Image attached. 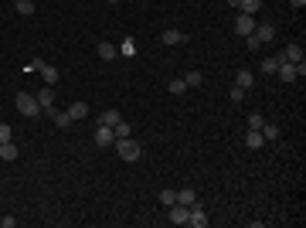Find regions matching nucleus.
I'll list each match as a JSON object with an SVG mask.
<instances>
[{"label": "nucleus", "mask_w": 306, "mask_h": 228, "mask_svg": "<svg viewBox=\"0 0 306 228\" xmlns=\"http://www.w3.org/2000/svg\"><path fill=\"white\" fill-rule=\"evenodd\" d=\"M116 153H119V160L136 164V160L143 157V147H140V140H133V136H119V140H116Z\"/></svg>", "instance_id": "1"}, {"label": "nucleus", "mask_w": 306, "mask_h": 228, "mask_svg": "<svg viewBox=\"0 0 306 228\" xmlns=\"http://www.w3.org/2000/svg\"><path fill=\"white\" fill-rule=\"evenodd\" d=\"M14 106H17V113L20 116H38L41 113V106H38V95H31V92H17V99H14Z\"/></svg>", "instance_id": "2"}, {"label": "nucleus", "mask_w": 306, "mask_h": 228, "mask_svg": "<svg viewBox=\"0 0 306 228\" xmlns=\"http://www.w3.org/2000/svg\"><path fill=\"white\" fill-rule=\"evenodd\" d=\"M160 41H163L167 48H180V44H187V34L177 31V27H163V31H160Z\"/></svg>", "instance_id": "3"}, {"label": "nucleus", "mask_w": 306, "mask_h": 228, "mask_svg": "<svg viewBox=\"0 0 306 228\" xmlns=\"http://www.w3.org/2000/svg\"><path fill=\"white\" fill-rule=\"evenodd\" d=\"M41 113H48V116H51V123H55L58 130H68V126L75 123V119L65 113V109H55V106H48V109H41Z\"/></svg>", "instance_id": "4"}, {"label": "nucleus", "mask_w": 306, "mask_h": 228, "mask_svg": "<svg viewBox=\"0 0 306 228\" xmlns=\"http://www.w3.org/2000/svg\"><path fill=\"white\" fill-rule=\"evenodd\" d=\"M252 31H255V17H252V14H238V20H235V34H238V38H249Z\"/></svg>", "instance_id": "5"}, {"label": "nucleus", "mask_w": 306, "mask_h": 228, "mask_svg": "<svg viewBox=\"0 0 306 228\" xmlns=\"http://www.w3.org/2000/svg\"><path fill=\"white\" fill-rule=\"evenodd\" d=\"M92 143H96L99 150H106L109 143H116V133H113V126H99L96 136H92Z\"/></svg>", "instance_id": "6"}, {"label": "nucleus", "mask_w": 306, "mask_h": 228, "mask_svg": "<svg viewBox=\"0 0 306 228\" xmlns=\"http://www.w3.org/2000/svg\"><path fill=\"white\" fill-rule=\"evenodd\" d=\"M208 211L201 208V205H191V215H187V225H194V228H208Z\"/></svg>", "instance_id": "7"}, {"label": "nucleus", "mask_w": 306, "mask_h": 228, "mask_svg": "<svg viewBox=\"0 0 306 228\" xmlns=\"http://www.w3.org/2000/svg\"><path fill=\"white\" fill-rule=\"evenodd\" d=\"M300 65H303V61H300ZM300 65H289V61H279L276 75L283 78V82H296V78H300Z\"/></svg>", "instance_id": "8"}, {"label": "nucleus", "mask_w": 306, "mask_h": 228, "mask_svg": "<svg viewBox=\"0 0 306 228\" xmlns=\"http://www.w3.org/2000/svg\"><path fill=\"white\" fill-rule=\"evenodd\" d=\"M96 55L102 58V61H113V58H119V44H113V41H99Z\"/></svg>", "instance_id": "9"}, {"label": "nucleus", "mask_w": 306, "mask_h": 228, "mask_svg": "<svg viewBox=\"0 0 306 228\" xmlns=\"http://www.w3.org/2000/svg\"><path fill=\"white\" fill-rule=\"evenodd\" d=\"M187 215H191V208H184V205H170L167 208V218L173 225H187Z\"/></svg>", "instance_id": "10"}, {"label": "nucleus", "mask_w": 306, "mask_h": 228, "mask_svg": "<svg viewBox=\"0 0 306 228\" xmlns=\"http://www.w3.org/2000/svg\"><path fill=\"white\" fill-rule=\"evenodd\" d=\"M279 61H289V65H300V61H303V48H300V44H289L286 51L279 55Z\"/></svg>", "instance_id": "11"}, {"label": "nucleus", "mask_w": 306, "mask_h": 228, "mask_svg": "<svg viewBox=\"0 0 306 228\" xmlns=\"http://www.w3.org/2000/svg\"><path fill=\"white\" fill-rule=\"evenodd\" d=\"M252 34L262 41V44H269V41L276 38V27H272V24H255V31H252Z\"/></svg>", "instance_id": "12"}, {"label": "nucleus", "mask_w": 306, "mask_h": 228, "mask_svg": "<svg viewBox=\"0 0 306 228\" xmlns=\"http://www.w3.org/2000/svg\"><path fill=\"white\" fill-rule=\"evenodd\" d=\"M38 106H41V109L55 106V85H44V89L38 92Z\"/></svg>", "instance_id": "13"}, {"label": "nucleus", "mask_w": 306, "mask_h": 228, "mask_svg": "<svg viewBox=\"0 0 306 228\" xmlns=\"http://www.w3.org/2000/svg\"><path fill=\"white\" fill-rule=\"evenodd\" d=\"M235 85H242V89L249 92L252 85H255V75H252L249 68H238V75H235Z\"/></svg>", "instance_id": "14"}, {"label": "nucleus", "mask_w": 306, "mask_h": 228, "mask_svg": "<svg viewBox=\"0 0 306 228\" xmlns=\"http://www.w3.org/2000/svg\"><path fill=\"white\" fill-rule=\"evenodd\" d=\"M259 10H262V0H238V14H252L255 17Z\"/></svg>", "instance_id": "15"}, {"label": "nucleus", "mask_w": 306, "mask_h": 228, "mask_svg": "<svg viewBox=\"0 0 306 228\" xmlns=\"http://www.w3.org/2000/svg\"><path fill=\"white\" fill-rule=\"evenodd\" d=\"M65 113H68V116H72V119L78 123V119H85V116H89V106H85V102H72Z\"/></svg>", "instance_id": "16"}, {"label": "nucleus", "mask_w": 306, "mask_h": 228, "mask_svg": "<svg viewBox=\"0 0 306 228\" xmlns=\"http://www.w3.org/2000/svg\"><path fill=\"white\" fill-rule=\"evenodd\" d=\"M177 205H184V208H191V205H197V194H194L191 188L177 191Z\"/></svg>", "instance_id": "17"}, {"label": "nucleus", "mask_w": 306, "mask_h": 228, "mask_svg": "<svg viewBox=\"0 0 306 228\" xmlns=\"http://www.w3.org/2000/svg\"><path fill=\"white\" fill-rule=\"evenodd\" d=\"M123 116H119V109H106V113L99 116V126H116Z\"/></svg>", "instance_id": "18"}, {"label": "nucleus", "mask_w": 306, "mask_h": 228, "mask_svg": "<svg viewBox=\"0 0 306 228\" xmlns=\"http://www.w3.org/2000/svg\"><path fill=\"white\" fill-rule=\"evenodd\" d=\"M262 143H266V140H262L259 130H249V133H245V147H249V150H259Z\"/></svg>", "instance_id": "19"}, {"label": "nucleus", "mask_w": 306, "mask_h": 228, "mask_svg": "<svg viewBox=\"0 0 306 228\" xmlns=\"http://www.w3.org/2000/svg\"><path fill=\"white\" fill-rule=\"evenodd\" d=\"M14 10L24 14V17H31L34 14V0H14Z\"/></svg>", "instance_id": "20"}, {"label": "nucleus", "mask_w": 306, "mask_h": 228, "mask_svg": "<svg viewBox=\"0 0 306 228\" xmlns=\"http://www.w3.org/2000/svg\"><path fill=\"white\" fill-rule=\"evenodd\" d=\"M0 160H17V147L7 140V143H0Z\"/></svg>", "instance_id": "21"}, {"label": "nucleus", "mask_w": 306, "mask_h": 228, "mask_svg": "<svg viewBox=\"0 0 306 228\" xmlns=\"http://www.w3.org/2000/svg\"><path fill=\"white\" fill-rule=\"evenodd\" d=\"M259 133H262V140H279V126H276V123H262Z\"/></svg>", "instance_id": "22"}, {"label": "nucleus", "mask_w": 306, "mask_h": 228, "mask_svg": "<svg viewBox=\"0 0 306 228\" xmlns=\"http://www.w3.org/2000/svg\"><path fill=\"white\" fill-rule=\"evenodd\" d=\"M41 78H44V85H55V82H58V68L44 65V68H41Z\"/></svg>", "instance_id": "23"}, {"label": "nucleus", "mask_w": 306, "mask_h": 228, "mask_svg": "<svg viewBox=\"0 0 306 228\" xmlns=\"http://www.w3.org/2000/svg\"><path fill=\"white\" fill-rule=\"evenodd\" d=\"M160 205H163V208L177 205V191H160Z\"/></svg>", "instance_id": "24"}, {"label": "nucleus", "mask_w": 306, "mask_h": 228, "mask_svg": "<svg viewBox=\"0 0 306 228\" xmlns=\"http://www.w3.org/2000/svg\"><path fill=\"white\" fill-rule=\"evenodd\" d=\"M276 68H279V58H262V72L266 75H276Z\"/></svg>", "instance_id": "25"}, {"label": "nucleus", "mask_w": 306, "mask_h": 228, "mask_svg": "<svg viewBox=\"0 0 306 228\" xmlns=\"http://www.w3.org/2000/svg\"><path fill=\"white\" fill-rule=\"evenodd\" d=\"M113 133H116V140H119V136H130L133 130H130V123H126V119H119V123L113 126Z\"/></svg>", "instance_id": "26"}, {"label": "nucleus", "mask_w": 306, "mask_h": 228, "mask_svg": "<svg viewBox=\"0 0 306 228\" xmlns=\"http://www.w3.org/2000/svg\"><path fill=\"white\" fill-rule=\"evenodd\" d=\"M133 51H136V41H133V38H126V41H123V44H119V55L133 58Z\"/></svg>", "instance_id": "27"}, {"label": "nucleus", "mask_w": 306, "mask_h": 228, "mask_svg": "<svg viewBox=\"0 0 306 228\" xmlns=\"http://www.w3.org/2000/svg\"><path fill=\"white\" fill-rule=\"evenodd\" d=\"M44 65H48V61H44V58H31V61H27V65H24V72H41V68H44Z\"/></svg>", "instance_id": "28"}, {"label": "nucleus", "mask_w": 306, "mask_h": 228, "mask_svg": "<svg viewBox=\"0 0 306 228\" xmlns=\"http://www.w3.org/2000/svg\"><path fill=\"white\" fill-rule=\"evenodd\" d=\"M170 92L173 95H184V92H187V82H184V78H173V82H170Z\"/></svg>", "instance_id": "29"}, {"label": "nucleus", "mask_w": 306, "mask_h": 228, "mask_svg": "<svg viewBox=\"0 0 306 228\" xmlns=\"http://www.w3.org/2000/svg\"><path fill=\"white\" fill-rule=\"evenodd\" d=\"M184 82H187V85H191V89H197V85H201V82H204V75H201V72H197V68H194L191 75L184 78Z\"/></svg>", "instance_id": "30"}, {"label": "nucleus", "mask_w": 306, "mask_h": 228, "mask_svg": "<svg viewBox=\"0 0 306 228\" xmlns=\"http://www.w3.org/2000/svg\"><path fill=\"white\" fill-rule=\"evenodd\" d=\"M14 136V130H10V123H0V143H7Z\"/></svg>", "instance_id": "31"}, {"label": "nucleus", "mask_w": 306, "mask_h": 228, "mask_svg": "<svg viewBox=\"0 0 306 228\" xmlns=\"http://www.w3.org/2000/svg\"><path fill=\"white\" fill-rule=\"evenodd\" d=\"M262 123H266V119H262L259 113H252V116H249V130H262Z\"/></svg>", "instance_id": "32"}, {"label": "nucleus", "mask_w": 306, "mask_h": 228, "mask_svg": "<svg viewBox=\"0 0 306 228\" xmlns=\"http://www.w3.org/2000/svg\"><path fill=\"white\" fill-rule=\"evenodd\" d=\"M228 99H231V102H242V99H245V89H242V85H235V89L228 92Z\"/></svg>", "instance_id": "33"}, {"label": "nucleus", "mask_w": 306, "mask_h": 228, "mask_svg": "<svg viewBox=\"0 0 306 228\" xmlns=\"http://www.w3.org/2000/svg\"><path fill=\"white\" fill-rule=\"evenodd\" d=\"M245 48H249V51H259V48H262V41L255 38V34H249V38H245Z\"/></svg>", "instance_id": "34"}, {"label": "nucleus", "mask_w": 306, "mask_h": 228, "mask_svg": "<svg viewBox=\"0 0 306 228\" xmlns=\"http://www.w3.org/2000/svg\"><path fill=\"white\" fill-rule=\"evenodd\" d=\"M289 3H293V7H303V3H306V0H289Z\"/></svg>", "instance_id": "35"}, {"label": "nucleus", "mask_w": 306, "mask_h": 228, "mask_svg": "<svg viewBox=\"0 0 306 228\" xmlns=\"http://www.w3.org/2000/svg\"><path fill=\"white\" fill-rule=\"evenodd\" d=\"M228 3H231V7H238V0H228Z\"/></svg>", "instance_id": "36"}, {"label": "nucleus", "mask_w": 306, "mask_h": 228, "mask_svg": "<svg viewBox=\"0 0 306 228\" xmlns=\"http://www.w3.org/2000/svg\"><path fill=\"white\" fill-rule=\"evenodd\" d=\"M109 3H119V0H109Z\"/></svg>", "instance_id": "37"}]
</instances>
